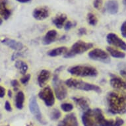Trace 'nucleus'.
Wrapping results in <instances>:
<instances>
[{
    "mask_svg": "<svg viewBox=\"0 0 126 126\" xmlns=\"http://www.w3.org/2000/svg\"><path fill=\"white\" fill-rule=\"evenodd\" d=\"M58 126H79L77 117L74 114H68L60 122Z\"/></svg>",
    "mask_w": 126,
    "mask_h": 126,
    "instance_id": "obj_14",
    "label": "nucleus"
},
{
    "mask_svg": "<svg viewBox=\"0 0 126 126\" xmlns=\"http://www.w3.org/2000/svg\"><path fill=\"white\" fill-rule=\"evenodd\" d=\"M2 23H3L2 19H1V18L0 17V25H1V24H2Z\"/></svg>",
    "mask_w": 126,
    "mask_h": 126,
    "instance_id": "obj_40",
    "label": "nucleus"
},
{
    "mask_svg": "<svg viewBox=\"0 0 126 126\" xmlns=\"http://www.w3.org/2000/svg\"><path fill=\"white\" fill-rule=\"evenodd\" d=\"M76 25V23H72L71 21H67L66 23L65 24V30L66 31H69L71 28H73V27H74Z\"/></svg>",
    "mask_w": 126,
    "mask_h": 126,
    "instance_id": "obj_29",
    "label": "nucleus"
},
{
    "mask_svg": "<svg viewBox=\"0 0 126 126\" xmlns=\"http://www.w3.org/2000/svg\"><path fill=\"white\" fill-rule=\"evenodd\" d=\"M62 109L65 112H70L73 109V106L70 103H63L61 105Z\"/></svg>",
    "mask_w": 126,
    "mask_h": 126,
    "instance_id": "obj_28",
    "label": "nucleus"
},
{
    "mask_svg": "<svg viewBox=\"0 0 126 126\" xmlns=\"http://www.w3.org/2000/svg\"><path fill=\"white\" fill-rule=\"evenodd\" d=\"M17 1L20 3H28L30 2L31 0H17Z\"/></svg>",
    "mask_w": 126,
    "mask_h": 126,
    "instance_id": "obj_38",
    "label": "nucleus"
},
{
    "mask_svg": "<svg viewBox=\"0 0 126 126\" xmlns=\"http://www.w3.org/2000/svg\"><path fill=\"white\" fill-rule=\"evenodd\" d=\"M8 96L10 98L12 97V91H11V90H9L8 91Z\"/></svg>",
    "mask_w": 126,
    "mask_h": 126,
    "instance_id": "obj_39",
    "label": "nucleus"
},
{
    "mask_svg": "<svg viewBox=\"0 0 126 126\" xmlns=\"http://www.w3.org/2000/svg\"><path fill=\"white\" fill-rule=\"evenodd\" d=\"M98 126H122L124 124V120L122 118H117L115 120H108L104 118L101 110L96 108L94 110Z\"/></svg>",
    "mask_w": 126,
    "mask_h": 126,
    "instance_id": "obj_6",
    "label": "nucleus"
},
{
    "mask_svg": "<svg viewBox=\"0 0 126 126\" xmlns=\"http://www.w3.org/2000/svg\"><path fill=\"white\" fill-rule=\"evenodd\" d=\"M25 102V94L22 91L18 92L15 97V105L16 107L19 110L23 108V104Z\"/></svg>",
    "mask_w": 126,
    "mask_h": 126,
    "instance_id": "obj_23",
    "label": "nucleus"
},
{
    "mask_svg": "<svg viewBox=\"0 0 126 126\" xmlns=\"http://www.w3.org/2000/svg\"><path fill=\"white\" fill-rule=\"evenodd\" d=\"M58 36V32L56 30H50L46 34L43 39V43L45 45H49L56 41Z\"/></svg>",
    "mask_w": 126,
    "mask_h": 126,
    "instance_id": "obj_18",
    "label": "nucleus"
},
{
    "mask_svg": "<svg viewBox=\"0 0 126 126\" xmlns=\"http://www.w3.org/2000/svg\"><path fill=\"white\" fill-rule=\"evenodd\" d=\"M72 99L75 101L76 104L80 107L81 110H83L85 112L88 109H89V102L85 98L83 97H73Z\"/></svg>",
    "mask_w": 126,
    "mask_h": 126,
    "instance_id": "obj_20",
    "label": "nucleus"
},
{
    "mask_svg": "<svg viewBox=\"0 0 126 126\" xmlns=\"http://www.w3.org/2000/svg\"><path fill=\"white\" fill-rule=\"evenodd\" d=\"M38 96L47 106L50 107L54 105L55 103V97L52 89L50 87H44L42 90L38 93Z\"/></svg>",
    "mask_w": 126,
    "mask_h": 126,
    "instance_id": "obj_8",
    "label": "nucleus"
},
{
    "mask_svg": "<svg viewBox=\"0 0 126 126\" xmlns=\"http://www.w3.org/2000/svg\"><path fill=\"white\" fill-rule=\"evenodd\" d=\"M30 79H31V75L30 74H27L25 75L21 79V82L23 85H27V83H29V81H30Z\"/></svg>",
    "mask_w": 126,
    "mask_h": 126,
    "instance_id": "obj_30",
    "label": "nucleus"
},
{
    "mask_svg": "<svg viewBox=\"0 0 126 126\" xmlns=\"http://www.w3.org/2000/svg\"><path fill=\"white\" fill-rule=\"evenodd\" d=\"M67 52H68V49L67 47L62 46L50 50L49 52H48V55L50 57H56L61 55H65Z\"/></svg>",
    "mask_w": 126,
    "mask_h": 126,
    "instance_id": "obj_22",
    "label": "nucleus"
},
{
    "mask_svg": "<svg viewBox=\"0 0 126 126\" xmlns=\"http://www.w3.org/2000/svg\"><path fill=\"white\" fill-rule=\"evenodd\" d=\"M93 47V44L91 43H87L82 40H79L76 42L66 54L64 55L65 58H70L72 57L81 54L84 52H87Z\"/></svg>",
    "mask_w": 126,
    "mask_h": 126,
    "instance_id": "obj_5",
    "label": "nucleus"
},
{
    "mask_svg": "<svg viewBox=\"0 0 126 126\" xmlns=\"http://www.w3.org/2000/svg\"><path fill=\"white\" fill-rule=\"evenodd\" d=\"M120 74L125 79H126V68L123 69L120 71Z\"/></svg>",
    "mask_w": 126,
    "mask_h": 126,
    "instance_id": "obj_37",
    "label": "nucleus"
},
{
    "mask_svg": "<svg viewBox=\"0 0 126 126\" xmlns=\"http://www.w3.org/2000/svg\"><path fill=\"white\" fill-rule=\"evenodd\" d=\"M29 109L32 114H33L36 120L40 123H43L42 116L40 112L39 106L38 104L37 100L34 96H32L29 100Z\"/></svg>",
    "mask_w": 126,
    "mask_h": 126,
    "instance_id": "obj_11",
    "label": "nucleus"
},
{
    "mask_svg": "<svg viewBox=\"0 0 126 126\" xmlns=\"http://www.w3.org/2000/svg\"><path fill=\"white\" fill-rule=\"evenodd\" d=\"M110 85L117 91L126 92V81L120 77L114 76L110 81Z\"/></svg>",
    "mask_w": 126,
    "mask_h": 126,
    "instance_id": "obj_12",
    "label": "nucleus"
},
{
    "mask_svg": "<svg viewBox=\"0 0 126 126\" xmlns=\"http://www.w3.org/2000/svg\"><path fill=\"white\" fill-rule=\"evenodd\" d=\"M68 72L73 75L81 77H96L98 71L95 67L89 65H76L68 69Z\"/></svg>",
    "mask_w": 126,
    "mask_h": 126,
    "instance_id": "obj_4",
    "label": "nucleus"
},
{
    "mask_svg": "<svg viewBox=\"0 0 126 126\" xmlns=\"http://www.w3.org/2000/svg\"><path fill=\"white\" fill-rule=\"evenodd\" d=\"M5 94V89L3 87L0 86V98H3Z\"/></svg>",
    "mask_w": 126,
    "mask_h": 126,
    "instance_id": "obj_36",
    "label": "nucleus"
},
{
    "mask_svg": "<svg viewBox=\"0 0 126 126\" xmlns=\"http://www.w3.org/2000/svg\"><path fill=\"white\" fill-rule=\"evenodd\" d=\"M106 40H107L108 43L110 45H112L114 47L120 48L124 51H126V43L116 34H108L106 37Z\"/></svg>",
    "mask_w": 126,
    "mask_h": 126,
    "instance_id": "obj_10",
    "label": "nucleus"
},
{
    "mask_svg": "<svg viewBox=\"0 0 126 126\" xmlns=\"http://www.w3.org/2000/svg\"><path fill=\"white\" fill-rule=\"evenodd\" d=\"M51 76V73L48 70L43 69L40 71L38 77V83L40 87H43L46 82L49 80Z\"/></svg>",
    "mask_w": 126,
    "mask_h": 126,
    "instance_id": "obj_17",
    "label": "nucleus"
},
{
    "mask_svg": "<svg viewBox=\"0 0 126 126\" xmlns=\"http://www.w3.org/2000/svg\"><path fill=\"white\" fill-rule=\"evenodd\" d=\"M61 116V112L59 110L54 109L50 114V118L52 120H58Z\"/></svg>",
    "mask_w": 126,
    "mask_h": 126,
    "instance_id": "obj_27",
    "label": "nucleus"
},
{
    "mask_svg": "<svg viewBox=\"0 0 126 126\" xmlns=\"http://www.w3.org/2000/svg\"><path fill=\"white\" fill-rule=\"evenodd\" d=\"M106 9L108 12L110 14H116L119 10V4L118 1H116L115 0H110L109 1H108L106 5Z\"/></svg>",
    "mask_w": 126,
    "mask_h": 126,
    "instance_id": "obj_19",
    "label": "nucleus"
},
{
    "mask_svg": "<svg viewBox=\"0 0 126 126\" xmlns=\"http://www.w3.org/2000/svg\"><path fill=\"white\" fill-rule=\"evenodd\" d=\"M106 50H107L108 52L109 53V54H110L113 58H124L126 57V54L124 52L119 51L118 50H116L112 47H107Z\"/></svg>",
    "mask_w": 126,
    "mask_h": 126,
    "instance_id": "obj_24",
    "label": "nucleus"
},
{
    "mask_svg": "<svg viewBox=\"0 0 126 126\" xmlns=\"http://www.w3.org/2000/svg\"><path fill=\"white\" fill-rule=\"evenodd\" d=\"M67 17L66 15L60 14L57 15L54 19H53V23L56 25V27L58 29H62L63 25L67 21Z\"/></svg>",
    "mask_w": 126,
    "mask_h": 126,
    "instance_id": "obj_21",
    "label": "nucleus"
},
{
    "mask_svg": "<svg viewBox=\"0 0 126 126\" xmlns=\"http://www.w3.org/2000/svg\"><path fill=\"white\" fill-rule=\"evenodd\" d=\"M87 21L89 25L92 26H96L98 23V19L96 17L91 13L87 15Z\"/></svg>",
    "mask_w": 126,
    "mask_h": 126,
    "instance_id": "obj_26",
    "label": "nucleus"
},
{
    "mask_svg": "<svg viewBox=\"0 0 126 126\" xmlns=\"http://www.w3.org/2000/svg\"><path fill=\"white\" fill-rule=\"evenodd\" d=\"M124 3H125V4L126 5V0H124Z\"/></svg>",
    "mask_w": 126,
    "mask_h": 126,
    "instance_id": "obj_41",
    "label": "nucleus"
},
{
    "mask_svg": "<svg viewBox=\"0 0 126 126\" xmlns=\"http://www.w3.org/2000/svg\"><path fill=\"white\" fill-rule=\"evenodd\" d=\"M63 68V66H60V67L56 69L54 74L53 77V86H54V92L56 94V98L60 100L65 99L67 95V91L65 86L62 80H60L59 75L60 71Z\"/></svg>",
    "mask_w": 126,
    "mask_h": 126,
    "instance_id": "obj_3",
    "label": "nucleus"
},
{
    "mask_svg": "<svg viewBox=\"0 0 126 126\" xmlns=\"http://www.w3.org/2000/svg\"><path fill=\"white\" fill-rule=\"evenodd\" d=\"M50 15V11L48 9L45 7H38L33 11L32 16L35 19L38 21H42L48 18Z\"/></svg>",
    "mask_w": 126,
    "mask_h": 126,
    "instance_id": "obj_13",
    "label": "nucleus"
},
{
    "mask_svg": "<svg viewBox=\"0 0 126 126\" xmlns=\"http://www.w3.org/2000/svg\"><path fill=\"white\" fill-rule=\"evenodd\" d=\"M11 84L13 87H14L15 91H17V90H18V88H19V83L17 80H15H15H13V81H11Z\"/></svg>",
    "mask_w": 126,
    "mask_h": 126,
    "instance_id": "obj_33",
    "label": "nucleus"
},
{
    "mask_svg": "<svg viewBox=\"0 0 126 126\" xmlns=\"http://www.w3.org/2000/svg\"><path fill=\"white\" fill-rule=\"evenodd\" d=\"M84 126H98L94 110L88 109L85 111L82 116Z\"/></svg>",
    "mask_w": 126,
    "mask_h": 126,
    "instance_id": "obj_9",
    "label": "nucleus"
},
{
    "mask_svg": "<svg viewBox=\"0 0 126 126\" xmlns=\"http://www.w3.org/2000/svg\"><path fill=\"white\" fill-rule=\"evenodd\" d=\"M93 5L96 9H100L102 5V0H94L93 2Z\"/></svg>",
    "mask_w": 126,
    "mask_h": 126,
    "instance_id": "obj_31",
    "label": "nucleus"
},
{
    "mask_svg": "<svg viewBox=\"0 0 126 126\" xmlns=\"http://www.w3.org/2000/svg\"><path fill=\"white\" fill-rule=\"evenodd\" d=\"M15 66L16 68L18 69L20 71V73L21 74L24 75L26 74V73H27V70L29 69L28 65L22 60H17V62H15Z\"/></svg>",
    "mask_w": 126,
    "mask_h": 126,
    "instance_id": "obj_25",
    "label": "nucleus"
},
{
    "mask_svg": "<svg viewBox=\"0 0 126 126\" xmlns=\"http://www.w3.org/2000/svg\"><path fill=\"white\" fill-rule=\"evenodd\" d=\"M106 100L108 111L112 114H123L126 112V92H110Z\"/></svg>",
    "mask_w": 126,
    "mask_h": 126,
    "instance_id": "obj_1",
    "label": "nucleus"
},
{
    "mask_svg": "<svg viewBox=\"0 0 126 126\" xmlns=\"http://www.w3.org/2000/svg\"><path fill=\"white\" fill-rule=\"evenodd\" d=\"M7 0H0V15L5 20H7L11 15V11L7 7Z\"/></svg>",
    "mask_w": 126,
    "mask_h": 126,
    "instance_id": "obj_16",
    "label": "nucleus"
},
{
    "mask_svg": "<svg viewBox=\"0 0 126 126\" xmlns=\"http://www.w3.org/2000/svg\"><path fill=\"white\" fill-rule=\"evenodd\" d=\"M89 57L91 60L103 62L104 63H109L111 62L109 54L106 52L104 50L95 48L91 50L89 53Z\"/></svg>",
    "mask_w": 126,
    "mask_h": 126,
    "instance_id": "obj_7",
    "label": "nucleus"
},
{
    "mask_svg": "<svg viewBox=\"0 0 126 126\" xmlns=\"http://www.w3.org/2000/svg\"><path fill=\"white\" fill-rule=\"evenodd\" d=\"M65 84L71 89L85 91H94L97 93H101L100 87L97 85L87 83V82L81 81V80H78L76 79H68L65 81Z\"/></svg>",
    "mask_w": 126,
    "mask_h": 126,
    "instance_id": "obj_2",
    "label": "nucleus"
},
{
    "mask_svg": "<svg viewBox=\"0 0 126 126\" xmlns=\"http://www.w3.org/2000/svg\"><path fill=\"white\" fill-rule=\"evenodd\" d=\"M5 109L7 111H8V112H11V110H12V108H11V104L8 101L5 102Z\"/></svg>",
    "mask_w": 126,
    "mask_h": 126,
    "instance_id": "obj_34",
    "label": "nucleus"
},
{
    "mask_svg": "<svg viewBox=\"0 0 126 126\" xmlns=\"http://www.w3.org/2000/svg\"><path fill=\"white\" fill-rule=\"evenodd\" d=\"M120 29H121V32H122V36L126 38V21L123 23Z\"/></svg>",
    "mask_w": 126,
    "mask_h": 126,
    "instance_id": "obj_32",
    "label": "nucleus"
},
{
    "mask_svg": "<svg viewBox=\"0 0 126 126\" xmlns=\"http://www.w3.org/2000/svg\"><path fill=\"white\" fill-rule=\"evenodd\" d=\"M1 43L5 44L9 48H11L13 50H16V51H19L21 50L24 48V46L21 42H19L18 41H16L15 40L10 39V38H4L1 40Z\"/></svg>",
    "mask_w": 126,
    "mask_h": 126,
    "instance_id": "obj_15",
    "label": "nucleus"
},
{
    "mask_svg": "<svg viewBox=\"0 0 126 126\" xmlns=\"http://www.w3.org/2000/svg\"><path fill=\"white\" fill-rule=\"evenodd\" d=\"M87 34V29L85 28H81L79 30V34L80 36H83Z\"/></svg>",
    "mask_w": 126,
    "mask_h": 126,
    "instance_id": "obj_35",
    "label": "nucleus"
}]
</instances>
